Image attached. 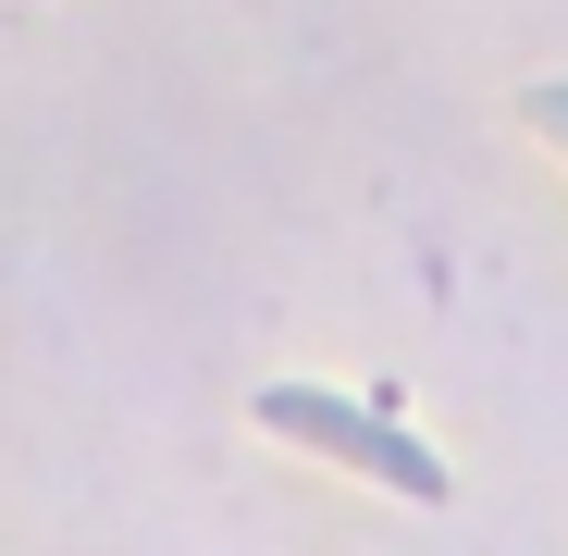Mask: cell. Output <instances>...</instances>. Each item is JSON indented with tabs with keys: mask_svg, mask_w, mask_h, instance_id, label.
Here are the masks:
<instances>
[{
	"mask_svg": "<svg viewBox=\"0 0 568 556\" xmlns=\"http://www.w3.org/2000/svg\"><path fill=\"white\" fill-rule=\"evenodd\" d=\"M247 421L260 433H284V445H310V457H334V471H371V483H396V495H445V457L408 433V421H384V408H358V396H334V384H260L247 396Z\"/></svg>",
	"mask_w": 568,
	"mask_h": 556,
	"instance_id": "cell-1",
	"label": "cell"
},
{
	"mask_svg": "<svg viewBox=\"0 0 568 556\" xmlns=\"http://www.w3.org/2000/svg\"><path fill=\"white\" fill-rule=\"evenodd\" d=\"M519 124H531L544 149H568V87H531V100H519Z\"/></svg>",
	"mask_w": 568,
	"mask_h": 556,
	"instance_id": "cell-2",
	"label": "cell"
}]
</instances>
